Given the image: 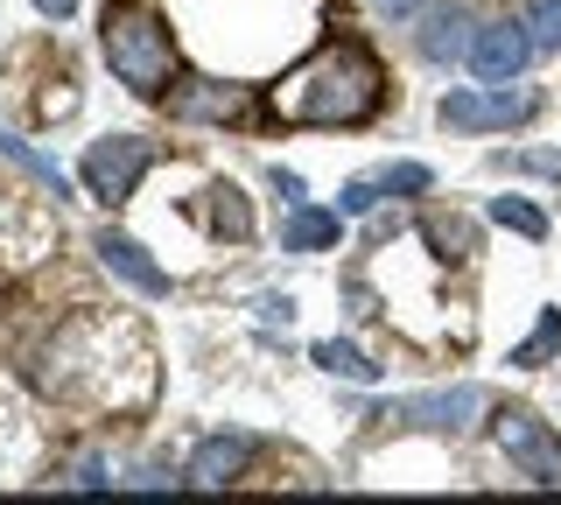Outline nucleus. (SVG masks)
Wrapping results in <instances>:
<instances>
[{"mask_svg":"<svg viewBox=\"0 0 561 505\" xmlns=\"http://www.w3.org/2000/svg\"><path fill=\"white\" fill-rule=\"evenodd\" d=\"M35 387L70 408L134 414L154 400V344L127 309H84L35 352Z\"/></svg>","mask_w":561,"mask_h":505,"instance_id":"1","label":"nucleus"},{"mask_svg":"<svg viewBox=\"0 0 561 505\" xmlns=\"http://www.w3.org/2000/svg\"><path fill=\"white\" fill-rule=\"evenodd\" d=\"M386 106V71L365 43H323L274 84L280 127H365Z\"/></svg>","mask_w":561,"mask_h":505,"instance_id":"2","label":"nucleus"},{"mask_svg":"<svg viewBox=\"0 0 561 505\" xmlns=\"http://www.w3.org/2000/svg\"><path fill=\"white\" fill-rule=\"evenodd\" d=\"M99 49H105L113 78L127 84L134 99H162V84H169V71H175V36H169V14L140 8V0H119V8H105Z\"/></svg>","mask_w":561,"mask_h":505,"instance_id":"3","label":"nucleus"},{"mask_svg":"<svg viewBox=\"0 0 561 505\" xmlns=\"http://www.w3.org/2000/svg\"><path fill=\"white\" fill-rule=\"evenodd\" d=\"M491 443L505 449V463H519V478H534V484H561V435L540 422V414H526V408L491 414Z\"/></svg>","mask_w":561,"mask_h":505,"instance_id":"4","label":"nucleus"},{"mask_svg":"<svg viewBox=\"0 0 561 505\" xmlns=\"http://www.w3.org/2000/svg\"><path fill=\"white\" fill-rule=\"evenodd\" d=\"M148 162H154V148L140 141V134H105V141L84 148V190H92L99 204H127L134 197V183L148 176Z\"/></svg>","mask_w":561,"mask_h":505,"instance_id":"5","label":"nucleus"},{"mask_svg":"<svg viewBox=\"0 0 561 505\" xmlns=\"http://www.w3.org/2000/svg\"><path fill=\"white\" fill-rule=\"evenodd\" d=\"M534 113H540V99L519 92V84H484V92H449V99H443V127H456V134L526 127Z\"/></svg>","mask_w":561,"mask_h":505,"instance_id":"6","label":"nucleus"},{"mask_svg":"<svg viewBox=\"0 0 561 505\" xmlns=\"http://www.w3.org/2000/svg\"><path fill=\"white\" fill-rule=\"evenodd\" d=\"M379 422H400V428H435V435H470L484 422V393L478 387H449V393H408L379 414Z\"/></svg>","mask_w":561,"mask_h":505,"instance_id":"7","label":"nucleus"},{"mask_svg":"<svg viewBox=\"0 0 561 505\" xmlns=\"http://www.w3.org/2000/svg\"><path fill=\"white\" fill-rule=\"evenodd\" d=\"M526 57H534V36H526V22L513 14V22H491V28H478L470 36V71H478L484 84H513L519 71H526Z\"/></svg>","mask_w":561,"mask_h":505,"instance_id":"8","label":"nucleus"},{"mask_svg":"<svg viewBox=\"0 0 561 505\" xmlns=\"http://www.w3.org/2000/svg\"><path fill=\"white\" fill-rule=\"evenodd\" d=\"M92 253L105 260V274H119L134 295H169V274L148 260L140 239H127V232H113V225H105V232H92Z\"/></svg>","mask_w":561,"mask_h":505,"instance_id":"9","label":"nucleus"},{"mask_svg":"<svg viewBox=\"0 0 561 505\" xmlns=\"http://www.w3.org/2000/svg\"><path fill=\"white\" fill-rule=\"evenodd\" d=\"M245 106H253V92H245V84H218V78H190L183 92L169 99L175 119H245Z\"/></svg>","mask_w":561,"mask_h":505,"instance_id":"10","label":"nucleus"},{"mask_svg":"<svg viewBox=\"0 0 561 505\" xmlns=\"http://www.w3.org/2000/svg\"><path fill=\"white\" fill-rule=\"evenodd\" d=\"M253 435H210V443L190 457V484H204V492H225V484L239 478L245 463H253Z\"/></svg>","mask_w":561,"mask_h":505,"instance_id":"11","label":"nucleus"},{"mask_svg":"<svg viewBox=\"0 0 561 505\" xmlns=\"http://www.w3.org/2000/svg\"><path fill=\"white\" fill-rule=\"evenodd\" d=\"M421 57H428V64H456V57H470V14L456 8V0H443V8L421 14Z\"/></svg>","mask_w":561,"mask_h":505,"instance_id":"12","label":"nucleus"},{"mask_svg":"<svg viewBox=\"0 0 561 505\" xmlns=\"http://www.w3.org/2000/svg\"><path fill=\"white\" fill-rule=\"evenodd\" d=\"M337 211H309V204H295L288 225H280V246L288 253H323V246H337Z\"/></svg>","mask_w":561,"mask_h":505,"instance_id":"13","label":"nucleus"},{"mask_svg":"<svg viewBox=\"0 0 561 505\" xmlns=\"http://www.w3.org/2000/svg\"><path fill=\"white\" fill-rule=\"evenodd\" d=\"M0 162H14V169H22V176H35V183H43V190H49V197H70V183H64V169H57V162H49V154H35L28 141H14V134H0Z\"/></svg>","mask_w":561,"mask_h":505,"instance_id":"14","label":"nucleus"},{"mask_svg":"<svg viewBox=\"0 0 561 505\" xmlns=\"http://www.w3.org/2000/svg\"><path fill=\"white\" fill-rule=\"evenodd\" d=\"M316 365H323V372H337V379H358V387H373V379H379V365L365 358L358 344H337V337L316 344Z\"/></svg>","mask_w":561,"mask_h":505,"instance_id":"15","label":"nucleus"},{"mask_svg":"<svg viewBox=\"0 0 561 505\" xmlns=\"http://www.w3.org/2000/svg\"><path fill=\"white\" fill-rule=\"evenodd\" d=\"M554 352H561V309H540L534 337H526V344H513V365H526V372H534V365H548Z\"/></svg>","mask_w":561,"mask_h":505,"instance_id":"16","label":"nucleus"},{"mask_svg":"<svg viewBox=\"0 0 561 505\" xmlns=\"http://www.w3.org/2000/svg\"><path fill=\"white\" fill-rule=\"evenodd\" d=\"M491 225H505V232H519V239H548V218L526 197H491Z\"/></svg>","mask_w":561,"mask_h":505,"instance_id":"17","label":"nucleus"},{"mask_svg":"<svg viewBox=\"0 0 561 505\" xmlns=\"http://www.w3.org/2000/svg\"><path fill=\"white\" fill-rule=\"evenodd\" d=\"M519 22H526V36H534V49H561V0H526Z\"/></svg>","mask_w":561,"mask_h":505,"instance_id":"18","label":"nucleus"},{"mask_svg":"<svg viewBox=\"0 0 561 505\" xmlns=\"http://www.w3.org/2000/svg\"><path fill=\"white\" fill-rule=\"evenodd\" d=\"M210 197H218V204H210L218 232H232V239H245V232H253V211H245V197H239L232 183H225V190H210Z\"/></svg>","mask_w":561,"mask_h":505,"instance_id":"19","label":"nucleus"},{"mask_svg":"<svg viewBox=\"0 0 561 505\" xmlns=\"http://www.w3.org/2000/svg\"><path fill=\"white\" fill-rule=\"evenodd\" d=\"M435 176L421 162H393V169H379V190H400V197H421V190H428Z\"/></svg>","mask_w":561,"mask_h":505,"instance_id":"20","label":"nucleus"},{"mask_svg":"<svg viewBox=\"0 0 561 505\" xmlns=\"http://www.w3.org/2000/svg\"><path fill=\"white\" fill-rule=\"evenodd\" d=\"M379 204V176H358V183H344V197H337V211L344 218H365Z\"/></svg>","mask_w":561,"mask_h":505,"instance_id":"21","label":"nucleus"},{"mask_svg":"<svg viewBox=\"0 0 561 505\" xmlns=\"http://www.w3.org/2000/svg\"><path fill=\"white\" fill-rule=\"evenodd\" d=\"M260 317H267V323H288L295 302H288V295H260Z\"/></svg>","mask_w":561,"mask_h":505,"instance_id":"22","label":"nucleus"},{"mask_svg":"<svg viewBox=\"0 0 561 505\" xmlns=\"http://www.w3.org/2000/svg\"><path fill=\"white\" fill-rule=\"evenodd\" d=\"M274 190H280L288 204H302V176H288V169H274Z\"/></svg>","mask_w":561,"mask_h":505,"instance_id":"23","label":"nucleus"},{"mask_svg":"<svg viewBox=\"0 0 561 505\" xmlns=\"http://www.w3.org/2000/svg\"><path fill=\"white\" fill-rule=\"evenodd\" d=\"M35 8H43L49 22H64V14H78V0H35Z\"/></svg>","mask_w":561,"mask_h":505,"instance_id":"24","label":"nucleus"},{"mask_svg":"<svg viewBox=\"0 0 561 505\" xmlns=\"http://www.w3.org/2000/svg\"><path fill=\"white\" fill-rule=\"evenodd\" d=\"M386 8H393V14H414V0H386Z\"/></svg>","mask_w":561,"mask_h":505,"instance_id":"25","label":"nucleus"}]
</instances>
